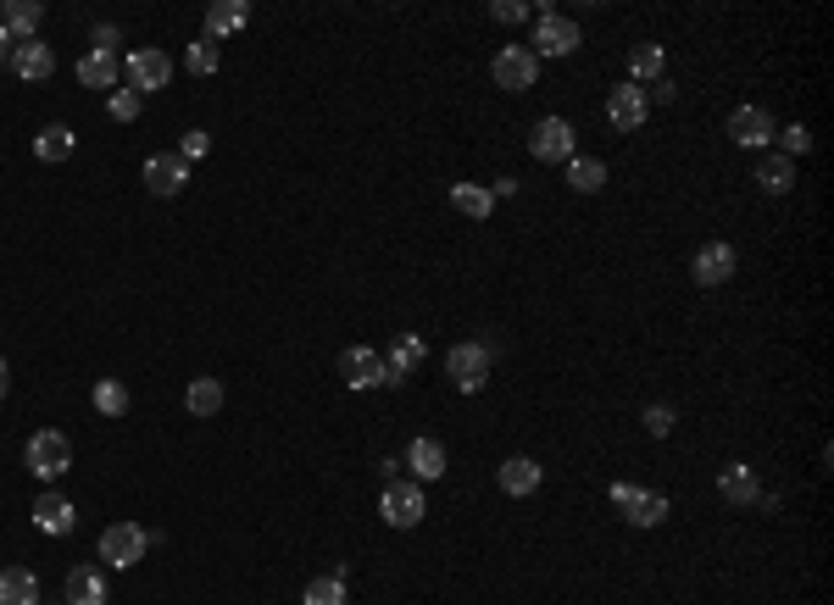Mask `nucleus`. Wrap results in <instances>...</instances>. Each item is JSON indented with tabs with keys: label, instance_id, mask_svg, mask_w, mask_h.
I'll use <instances>...</instances> for the list:
<instances>
[{
	"label": "nucleus",
	"instance_id": "nucleus-1",
	"mask_svg": "<svg viewBox=\"0 0 834 605\" xmlns=\"http://www.w3.org/2000/svg\"><path fill=\"white\" fill-rule=\"evenodd\" d=\"M23 461H29V472H34L40 483H51V478H62V472L73 466V444H68V433H57V428H40V433L29 439Z\"/></svg>",
	"mask_w": 834,
	"mask_h": 605
},
{
	"label": "nucleus",
	"instance_id": "nucleus-4",
	"mask_svg": "<svg viewBox=\"0 0 834 605\" xmlns=\"http://www.w3.org/2000/svg\"><path fill=\"white\" fill-rule=\"evenodd\" d=\"M145 550H151V533H145L140 522H112V527L101 533V561H106V566H134Z\"/></svg>",
	"mask_w": 834,
	"mask_h": 605
},
{
	"label": "nucleus",
	"instance_id": "nucleus-35",
	"mask_svg": "<svg viewBox=\"0 0 834 605\" xmlns=\"http://www.w3.org/2000/svg\"><path fill=\"white\" fill-rule=\"evenodd\" d=\"M779 145H784L779 156H790V162H795V156H806V151H812V134H806L801 123H790V129L779 134Z\"/></svg>",
	"mask_w": 834,
	"mask_h": 605
},
{
	"label": "nucleus",
	"instance_id": "nucleus-20",
	"mask_svg": "<svg viewBox=\"0 0 834 605\" xmlns=\"http://www.w3.org/2000/svg\"><path fill=\"white\" fill-rule=\"evenodd\" d=\"M245 23H251L245 0H217V7H206V34H212V40H228V34H240Z\"/></svg>",
	"mask_w": 834,
	"mask_h": 605
},
{
	"label": "nucleus",
	"instance_id": "nucleus-18",
	"mask_svg": "<svg viewBox=\"0 0 834 605\" xmlns=\"http://www.w3.org/2000/svg\"><path fill=\"white\" fill-rule=\"evenodd\" d=\"M73 522H79V511H73L68 494H40V500H34V527H40V533H57V539H62V533H73Z\"/></svg>",
	"mask_w": 834,
	"mask_h": 605
},
{
	"label": "nucleus",
	"instance_id": "nucleus-16",
	"mask_svg": "<svg viewBox=\"0 0 834 605\" xmlns=\"http://www.w3.org/2000/svg\"><path fill=\"white\" fill-rule=\"evenodd\" d=\"M424 361H429L424 339H417V334H400V339L389 345V356H384V372H389V383H400V378H411Z\"/></svg>",
	"mask_w": 834,
	"mask_h": 605
},
{
	"label": "nucleus",
	"instance_id": "nucleus-29",
	"mask_svg": "<svg viewBox=\"0 0 834 605\" xmlns=\"http://www.w3.org/2000/svg\"><path fill=\"white\" fill-rule=\"evenodd\" d=\"M184 406H190V417H217L223 411V383L217 378H195L190 394H184Z\"/></svg>",
	"mask_w": 834,
	"mask_h": 605
},
{
	"label": "nucleus",
	"instance_id": "nucleus-24",
	"mask_svg": "<svg viewBox=\"0 0 834 605\" xmlns=\"http://www.w3.org/2000/svg\"><path fill=\"white\" fill-rule=\"evenodd\" d=\"M0 29H7L18 45H29L34 29H40V7H34V0H12V7H0Z\"/></svg>",
	"mask_w": 834,
	"mask_h": 605
},
{
	"label": "nucleus",
	"instance_id": "nucleus-37",
	"mask_svg": "<svg viewBox=\"0 0 834 605\" xmlns=\"http://www.w3.org/2000/svg\"><path fill=\"white\" fill-rule=\"evenodd\" d=\"M95 51H101V57H118V51H123V29L101 23V29H95Z\"/></svg>",
	"mask_w": 834,
	"mask_h": 605
},
{
	"label": "nucleus",
	"instance_id": "nucleus-11",
	"mask_svg": "<svg viewBox=\"0 0 834 605\" xmlns=\"http://www.w3.org/2000/svg\"><path fill=\"white\" fill-rule=\"evenodd\" d=\"M339 378H345L350 389H384V383H389L384 356H378V350H362V345L339 356Z\"/></svg>",
	"mask_w": 834,
	"mask_h": 605
},
{
	"label": "nucleus",
	"instance_id": "nucleus-15",
	"mask_svg": "<svg viewBox=\"0 0 834 605\" xmlns=\"http://www.w3.org/2000/svg\"><path fill=\"white\" fill-rule=\"evenodd\" d=\"M718 494H723L729 505H756V500H762V483H756V472H751L745 461H729V466L718 472Z\"/></svg>",
	"mask_w": 834,
	"mask_h": 605
},
{
	"label": "nucleus",
	"instance_id": "nucleus-32",
	"mask_svg": "<svg viewBox=\"0 0 834 605\" xmlns=\"http://www.w3.org/2000/svg\"><path fill=\"white\" fill-rule=\"evenodd\" d=\"M301 605H345V577L339 572L334 577H312L306 594H301Z\"/></svg>",
	"mask_w": 834,
	"mask_h": 605
},
{
	"label": "nucleus",
	"instance_id": "nucleus-9",
	"mask_svg": "<svg viewBox=\"0 0 834 605\" xmlns=\"http://www.w3.org/2000/svg\"><path fill=\"white\" fill-rule=\"evenodd\" d=\"M184 184H190V162L184 156H151L145 162V189L156 195V201H179L184 195Z\"/></svg>",
	"mask_w": 834,
	"mask_h": 605
},
{
	"label": "nucleus",
	"instance_id": "nucleus-31",
	"mask_svg": "<svg viewBox=\"0 0 834 605\" xmlns=\"http://www.w3.org/2000/svg\"><path fill=\"white\" fill-rule=\"evenodd\" d=\"M629 73H634V79H662V73H668V51H662V45H634Z\"/></svg>",
	"mask_w": 834,
	"mask_h": 605
},
{
	"label": "nucleus",
	"instance_id": "nucleus-30",
	"mask_svg": "<svg viewBox=\"0 0 834 605\" xmlns=\"http://www.w3.org/2000/svg\"><path fill=\"white\" fill-rule=\"evenodd\" d=\"M451 206H462L468 217H479V223H485V217L496 212V195H490V189H479V184H457V189H451Z\"/></svg>",
	"mask_w": 834,
	"mask_h": 605
},
{
	"label": "nucleus",
	"instance_id": "nucleus-7",
	"mask_svg": "<svg viewBox=\"0 0 834 605\" xmlns=\"http://www.w3.org/2000/svg\"><path fill=\"white\" fill-rule=\"evenodd\" d=\"M378 511H384L389 527H417V522H424V511H429V500H424V489H417V483H389Z\"/></svg>",
	"mask_w": 834,
	"mask_h": 605
},
{
	"label": "nucleus",
	"instance_id": "nucleus-36",
	"mask_svg": "<svg viewBox=\"0 0 834 605\" xmlns=\"http://www.w3.org/2000/svg\"><path fill=\"white\" fill-rule=\"evenodd\" d=\"M106 106H112V117H118V123H134V117H140V95H134V90H112V101H106Z\"/></svg>",
	"mask_w": 834,
	"mask_h": 605
},
{
	"label": "nucleus",
	"instance_id": "nucleus-33",
	"mask_svg": "<svg viewBox=\"0 0 834 605\" xmlns=\"http://www.w3.org/2000/svg\"><path fill=\"white\" fill-rule=\"evenodd\" d=\"M95 406H101L106 417H123V411H129V389H123L118 378H101V383H95Z\"/></svg>",
	"mask_w": 834,
	"mask_h": 605
},
{
	"label": "nucleus",
	"instance_id": "nucleus-19",
	"mask_svg": "<svg viewBox=\"0 0 834 605\" xmlns=\"http://www.w3.org/2000/svg\"><path fill=\"white\" fill-rule=\"evenodd\" d=\"M12 73L18 79H29V84H40V79H51V68H57V57H51V45H40V40H29V45H12Z\"/></svg>",
	"mask_w": 834,
	"mask_h": 605
},
{
	"label": "nucleus",
	"instance_id": "nucleus-25",
	"mask_svg": "<svg viewBox=\"0 0 834 605\" xmlns=\"http://www.w3.org/2000/svg\"><path fill=\"white\" fill-rule=\"evenodd\" d=\"M406 466H411L417 478H446V444H440V439H411Z\"/></svg>",
	"mask_w": 834,
	"mask_h": 605
},
{
	"label": "nucleus",
	"instance_id": "nucleus-39",
	"mask_svg": "<svg viewBox=\"0 0 834 605\" xmlns=\"http://www.w3.org/2000/svg\"><path fill=\"white\" fill-rule=\"evenodd\" d=\"M206 151H212V134H206V129H190V134H184V162H195V156H206Z\"/></svg>",
	"mask_w": 834,
	"mask_h": 605
},
{
	"label": "nucleus",
	"instance_id": "nucleus-12",
	"mask_svg": "<svg viewBox=\"0 0 834 605\" xmlns=\"http://www.w3.org/2000/svg\"><path fill=\"white\" fill-rule=\"evenodd\" d=\"M690 273H695L701 289H723V284L734 278V250H729L723 239H712V245L695 250V267H690Z\"/></svg>",
	"mask_w": 834,
	"mask_h": 605
},
{
	"label": "nucleus",
	"instance_id": "nucleus-10",
	"mask_svg": "<svg viewBox=\"0 0 834 605\" xmlns=\"http://www.w3.org/2000/svg\"><path fill=\"white\" fill-rule=\"evenodd\" d=\"M529 151H535V162H573V129L562 117H546V123H535Z\"/></svg>",
	"mask_w": 834,
	"mask_h": 605
},
{
	"label": "nucleus",
	"instance_id": "nucleus-23",
	"mask_svg": "<svg viewBox=\"0 0 834 605\" xmlns=\"http://www.w3.org/2000/svg\"><path fill=\"white\" fill-rule=\"evenodd\" d=\"M68 605H106V577L95 566H73L68 572Z\"/></svg>",
	"mask_w": 834,
	"mask_h": 605
},
{
	"label": "nucleus",
	"instance_id": "nucleus-40",
	"mask_svg": "<svg viewBox=\"0 0 834 605\" xmlns=\"http://www.w3.org/2000/svg\"><path fill=\"white\" fill-rule=\"evenodd\" d=\"M490 12H496L501 23H523V18H529V7H518V0H496Z\"/></svg>",
	"mask_w": 834,
	"mask_h": 605
},
{
	"label": "nucleus",
	"instance_id": "nucleus-8",
	"mask_svg": "<svg viewBox=\"0 0 834 605\" xmlns=\"http://www.w3.org/2000/svg\"><path fill=\"white\" fill-rule=\"evenodd\" d=\"M579 51V23L557 18L551 7H540V23H535V57H568Z\"/></svg>",
	"mask_w": 834,
	"mask_h": 605
},
{
	"label": "nucleus",
	"instance_id": "nucleus-14",
	"mask_svg": "<svg viewBox=\"0 0 834 605\" xmlns=\"http://www.w3.org/2000/svg\"><path fill=\"white\" fill-rule=\"evenodd\" d=\"M645 95H640V84H618L612 95H607V117H612V129L618 134H629V129H640L645 123Z\"/></svg>",
	"mask_w": 834,
	"mask_h": 605
},
{
	"label": "nucleus",
	"instance_id": "nucleus-17",
	"mask_svg": "<svg viewBox=\"0 0 834 605\" xmlns=\"http://www.w3.org/2000/svg\"><path fill=\"white\" fill-rule=\"evenodd\" d=\"M756 189L762 195H790L795 189V162L779 156V151H762L756 156Z\"/></svg>",
	"mask_w": 834,
	"mask_h": 605
},
{
	"label": "nucleus",
	"instance_id": "nucleus-27",
	"mask_svg": "<svg viewBox=\"0 0 834 605\" xmlns=\"http://www.w3.org/2000/svg\"><path fill=\"white\" fill-rule=\"evenodd\" d=\"M34 156H40V162H51V167H57V162H68V156H73V129H68V123L40 129V134H34Z\"/></svg>",
	"mask_w": 834,
	"mask_h": 605
},
{
	"label": "nucleus",
	"instance_id": "nucleus-21",
	"mask_svg": "<svg viewBox=\"0 0 834 605\" xmlns=\"http://www.w3.org/2000/svg\"><path fill=\"white\" fill-rule=\"evenodd\" d=\"M118 79H123V57L90 51V57L79 62V84H84V90H118Z\"/></svg>",
	"mask_w": 834,
	"mask_h": 605
},
{
	"label": "nucleus",
	"instance_id": "nucleus-5",
	"mask_svg": "<svg viewBox=\"0 0 834 605\" xmlns=\"http://www.w3.org/2000/svg\"><path fill=\"white\" fill-rule=\"evenodd\" d=\"M446 372H451V383H457L462 394L485 389V383H490V345H457V350L446 356Z\"/></svg>",
	"mask_w": 834,
	"mask_h": 605
},
{
	"label": "nucleus",
	"instance_id": "nucleus-38",
	"mask_svg": "<svg viewBox=\"0 0 834 605\" xmlns=\"http://www.w3.org/2000/svg\"><path fill=\"white\" fill-rule=\"evenodd\" d=\"M645 433L668 439V433H673V411H668V406H651V411H645Z\"/></svg>",
	"mask_w": 834,
	"mask_h": 605
},
{
	"label": "nucleus",
	"instance_id": "nucleus-42",
	"mask_svg": "<svg viewBox=\"0 0 834 605\" xmlns=\"http://www.w3.org/2000/svg\"><path fill=\"white\" fill-rule=\"evenodd\" d=\"M0 394H7V361H0Z\"/></svg>",
	"mask_w": 834,
	"mask_h": 605
},
{
	"label": "nucleus",
	"instance_id": "nucleus-28",
	"mask_svg": "<svg viewBox=\"0 0 834 605\" xmlns=\"http://www.w3.org/2000/svg\"><path fill=\"white\" fill-rule=\"evenodd\" d=\"M568 184H573L579 195L607 189V162H596V156H573V162H568Z\"/></svg>",
	"mask_w": 834,
	"mask_h": 605
},
{
	"label": "nucleus",
	"instance_id": "nucleus-26",
	"mask_svg": "<svg viewBox=\"0 0 834 605\" xmlns=\"http://www.w3.org/2000/svg\"><path fill=\"white\" fill-rule=\"evenodd\" d=\"M540 461H529V455H512V461H501V489L507 494H535L540 489Z\"/></svg>",
	"mask_w": 834,
	"mask_h": 605
},
{
	"label": "nucleus",
	"instance_id": "nucleus-34",
	"mask_svg": "<svg viewBox=\"0 0 834 605\" xmlns=\"http://www.w3.org/2000/svg\"><path fill=\"white\" fill-rule=\"evenodd\" d=\"M184 68H190V73H201V79H206V73H217V45H212V40H195V45L184 51Z\"/></svg>",
	"mask_w": 834,
	"mask_h": 605
},
{
	"label": "nucleus",
	"instance_id": "nucleus-41",
	"mask_svg": "<svg viewBox=\"0 0 834 605\" xmlns=\"http://www.w3.org/2000/svg\"><path fill=\"white\" fill-rule=\"evenodd\" d=\"M7 57H12V34H7V29H0V62H7Z\"/></svg>",
	"mask_w": 834,
	"mask_h": 605
},
{
	"label": "nucleus",
	"instance_id": "nucleus-6",
	"mask_svg": "<svg viewBox=\"0 0 834 605\" xmlns=\"http://www.w3.org/2000/svg\"><path fill=\"white\" fill-rule=\"evenodd\" d=\"M612 505L634 522V527H657L668 516V494H651V489H634V483H612Z\"/></svg>",
	"mask_w": 834,
	"mask_h": 605
},
{
	"label": "nucleus",
	"instance_id": "nucleus-13",
	"mask_svg": "<svg viewBox=\"0 0 834 605\" xmlns=\"http://www.w3.org/2000/svg\"><path fill=\"white\" fill-rule=\"evenodd\" d=\"M773 134H779V129H773V117H767L762 106H740V112L729 117V140L745 145V151H762Z\"/></svg>",
	"mask_w": 834,
	"mask_h": 605
},
{
	"label": "nucleus",
	"instance_id": "nucleus-2",
	"mask_svg": "<svg viewBox=\"0 0 834 605\" xmlns=\"http://www.w3.org/2000/svg\"><path fill=\"white\" fill-rule=\"evenodd\" d=\"M123 79H129L134 95H156V90H167V79H173V57H167V51H134V57L123 62Z\"/></svg>",
	"mask_w": 834,
	"mask_h": 605
},
{
	"label": "nucleus",
	"instance_id": "nucleus-3",
	"mask_svg": "<svg viewBox=\"0 0 834 605\" xmlns=\"http://www.w3.org/2000/svg\"><path fill=\"white\" fill-rule=\"evenodd\" d=\"M490 79H496L501 90H535V79H540V57H535L529 45H507V51H496Z\"/></svg>",
	"mask_w": 834,
	"mask_h": 605
},
{
	"label": "nucleus",
	"instance_id": "nucleus-22",
	"mask_svg": "<svg viewBox=\"0 0 834 605\" xmlns=\"http://www.w3.org/2000/svg\"><path fill=\"white\" fill-rule=\"evenodd\" d=\"M0 605H40V577L29 566L0 572Z\"/></svg>",
	"mask_w": 834,
	"mask_h": 605
}]
</instances>
